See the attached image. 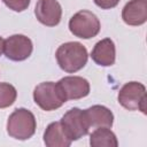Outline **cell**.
Wrapping results in <instances>:
<instances>
[{
    "instance_id": "obj_1",
    "label": "cell",
    "mask_w": 147,
    "mask_h": 147,
    "mask_svg": "<svg viewBox=\"0 0 147 147\" xmlns=\"http://www.w3.org/2000/svg\"><path fill=\"white\" fill-rule=\"evenodd\" d=\"M55 57L60 68L69 74L77 72L87 63L88 54L86 47L77 41L64 42L59 46Z\"/></svg>"
},
{
    "instance_id": "obj_2",
    "label": "cell",
    "mask_w": 147,
    "mask_h": 147,
    "mask_svg": "<svg viewBox=\"0 0 147 147\" xmlns=\"http://www.w3.org/2000/svg\"><path fill=\"white\" fill-rule=\"evenodd\" d=\"M36 127L37 122L34 115L25 108L15 109L7 121L8 134L17 140H26L31 138L36 132Z\"/></svg>"
},
{
    "instance_id": "obj_3",
    "label": "cell",
    "mask_w": 147,
    "mask_h": 147,
    "mask_svg": "<svg viewBox=\"0 0 147 147\" xmlns=\"http://www.w3.org/2000/svg\"><path fill=\"white\" fill-rule=\"evenodd\" d=\"M33 100L45 111L59 109L67 101L57 83L44 82L33 90Z\"/></svg>"
},
{
    "instance_id": "obj_4",
    "label": "cell",
    "mask_w": 147,
    "mask_h": 147,
    "mask_svg": "<svg viewBox=\"0 0 147 147\" xmlns=\"http://www.w3.org/2000/svg\"><path fill=\"white\" fill-rule=\"evenodd\" d=\"M119 105L127 110H140L146 114L147 93L146 87L139 82H129L122 86L118 92Z\"/></svg>"
},
{
    "instance_id": "obj_5",
    "label": "cell",
    "mask_w": 147,
    "mask_h": 147,
    "mask_svg": "<svg viewBox=\"0 0 147 147\" xmlns=\"http://www.w3.org/2000/svg\"><path fill=\"white\" fill-rule=\"evenodd\" d=\"M70 32L82 39H91L100 32V21L90 10L77 11L69 21Z\"/></svg>"
},
{
    "instance_id": "obj_6",
    "label": "cell",
    "mask_w": 147,
    "mask_h": 147,
    "mask_svg": "<svg viewBox=\"0 0 147 147\" xmlns=\"http://www.w3.org/2000/svg\"><path fill=\"white\" fill-rule=\"evenodd\" d=\"M63 131L68 136V138L74 141L83 138L88 133L90 125L85 117L84 110L79 108H71L68 110L60 121Z\"/></svg>"
},
{
    "instance_id": "obj_7",
    "label": "cell",
    "mask_w": 147,
    "mask_h": 147,
    "mask_svg": "<svg viewBox=\"0 0 147 147\" xmlns=\"http://www.w3.org/2000/svg\"><path fill=\"white\" fill-rule=\"evenodd\" d=\"M33 49V45L30 38L23 34H13L5 39L3 53L7 59L11 61L26 60Z\"/></svg>"
},
{
    "instance_id": "obj_8",
    "label": "cell",
    "mask_w": 147,
    "mask_h": 147,
    "mask_svg": "<svg viewBox=\"0 0 147 147\" xmlns=\"http://www.w3.org/2000/svg\"><path fill=\"white\" fill-rule=\"evenodd\" d=\"M65 100H79L88 95L90 83L79 76H67L57 82Z\"/></svg>"
},
{
    "instance_id": "obj_9",
    "label": "cell",
    "mask_w": 147,
    "mask_h": 147,
    "mask_svg": "<svg viewBox=\"0 0 147 147\" xmlns=\"http://www.w3.org/2000/svg\"><path fill=\"white\" fill-rule=\"evenodd\" d=\"M37 20L46 26H55L60 23L62 8L57 0H38L34 8Z\"/></svg>"
},
{
    "instance_id": "obj_10",
    "label": "cell",
    "mask_w": 147,
    "mask_h": 147,
    "mask_svg": "<svg viewBox=\"0 0 147 147\" xmlns=\"http://www.w3.org/2000/svg\"><path fill=\"white\" fill-rule=\"evenodd\" d=\"M122 18L127 25L144 24L147 21V0H130L122 10Z\"/></svg>"
},
{
    "instance_id": "obj_11",
    "label": "cell",
    "mask_w": 147,
    "mask_h": 147,
    "mask_svg": "<svg viewBox=\"0 0 147 147\" xmlns=\"http://www.w3.org/2000/svg\"><path fill=\"white\" fill-rule=\"evenodd\" d=\"M92 60L102 67H110L115 63L116 60V49L115 44L110 38H105L98 41L91 53Z\"/></svg>"
},
{
    "instance_id": "obj_12",
    "label": "cell",
    "mask_w": 147,
    "mask_h": 147,
    "mask_svg": "<svg viewBox=\"0 0 147 147\" xmlns=\"http://www.w3.org/2000/svg\"><path fill=\"white\" fill-rule=\"evenodd\" d=\"M90 127H111L114 115L110 109L105 106L95 105L84 110Z\"/></svg>"
},
{
    "instance_id": "obj_13",
    "label": "cell",
    "mask_w": 147,
    "mask_h": 147,
    "mask_svg": "<svg viewBox=\"0 0 147 147\" xmlns=\"http://www.w3.org/2000/svg\"><path fill=\"white\" fill-rule=\"evenodd\" d=\"M44 142L47 147H69L71 140L62 129L60 122L51 123L44 133Z\"/></svg>"
},
{
    "instance_id": "obj_14",
    "label": "cell",
    "mask_w": 147,
    "mask_h": 147,
    "mask_svg": "<svg viewBox=\"0 0 147 147\" xmlns=\"http://www.w3.org/2000/svg\"><path fill=\"white\" fill-rule=\"evenodd\" d=\"M92 147H117L118 141L110 127H96L90 137Z\"/></svg>"
},
{
    "instance_id": "obj_15",
    "label": "cell",
    "mask_w": 147,
    "mask_h": 147,
    "mask_svg": "<svg viewBox=\"0 0 147 147\" xmlns=\"http://www.w3.org/2000/svg\"><path fill=\"white\" fill-rule=\"evenodd\" d=\"M17 96L16 88L8 83H0V109L11 106Z\"/></svg>"
},
{
    "instance_id": "obj_16",
    "label": "cell",
    "mask_w": 147,
    "mask_h": 147,
    "mask_svg": "<svg viewBox=\"0 0 147 147\" xmlns=\"http://www.w3.org/2000/svg\"><path fill=\"white\" fill-rule=\"evenodd\" d=\"M2 1L9 9L14 11H23L30 5V0H2Z\"/></svg>"
},
{
    "instance_id": "obj_17",
    "label": "cell",
    "mask_w": 147,
    "mask_h": 147,
    "mask_svg": "<svg viewBox=\"0 0 147 147\" xmlns=\"http://www.w3.org/2000/svg\"><path fill=\"white\" fill-rule=\"evenodd\" d=\"M93 1L101 9H111L116 7L119 2V0H93Z\"/></svg>"
},
{
    "instance_id": "obj_18",
    "label": "cell",
    "mask_w": 147,
    "mask_h": 147,
    "mask_svg": "<svg viewBox=\"0 0 147 147\" xmlns=\"http://www.w3.org/2000/svg\"><path fill=\"white\" fill-rule=\"evenodd\" d=\"M3 42L5 40L2 39V37H0V55L3 53Z\"/></svg>"
}]
</instances>
